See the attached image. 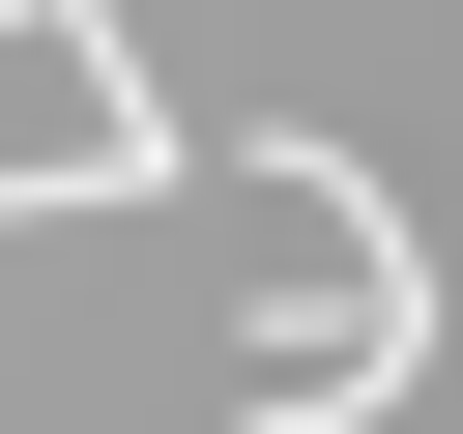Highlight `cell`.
I'll list each match as a JSON object with an SVG mask.
<instances>
[{
    "label": "cell",
    "instance_id": "cell-1",
    "mask_svg": "<svg viewBox=\"0 0 463 434\" xmlns=\"http://www.w3.org/2000/svg\"><path fill=\"white\" fill-rule=\"evenodd\" d=\"M174 87L116 58V0H0V203H174Z\"/></svg>",
    "mask_w": 463,
    "mask_h": 434
}]
</instances>
